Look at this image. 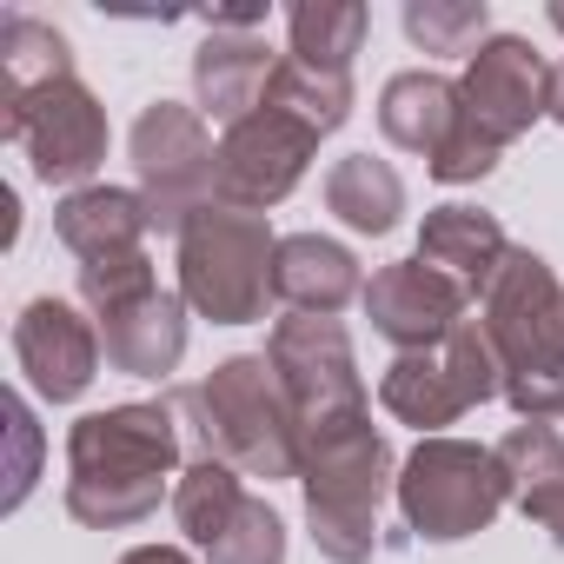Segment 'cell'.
Listing matches in <instances>:
<instances>
[{
  "mask_svg": "<svg viewBox=\"0 0 564 564\" xmlns=\"http://www.w3.org/2000/svg\"><path fill=\"white\" fill-rule=\"evenodd\" d=\"M180 471V425L166 399L87 412L67 432V511L94 531L147 524Z\"/></svg>",
  "mask_w": 564,
  "mask_h": 564,
  "instance_id": "1",
  "label": "cell"
},
{
  "mask_svg": "<svg viewBox=\"0 0 564 564\" xmlns=\"http://www.w3.org/2000/svg\"><path fill=\"white\" fill-rule=\"evenodd\" d=\"M193 432H199V452L246 471V478H300V452H306V432H300V412L279 386L272 359L265 352H239L226 366H213L199 386H186L173 399Z\"/></svg>",
  "mask_w": 564,
  "mask_h": 564,
  "instance_id": "2",
  "label": "cell"
},
{
  "mask_svg": "<svg viewBox=\"0 0 564 564\" xmlns=\"http://www.w3.org/2000/svg\"><path fill=\"white\" fill-rule=\"evenodd\" d=\"M478 326L498 352L511 412L551 425L564 412V286L531 246H511L498 265L491 293L478 300Z\"/></svg>",
  "mask_w": 564,
  "mask_h": 564,
  "instance_id": "3",
  "label": "cell"
},
{
  "mask_svg": "<svg viewBox=\"0 0 564 564\" xmlns=\"http://www.w3.org/2000/svg\"><path fill=\"white\" fill-rule=\"evenodd\" d=\"M300 485H306L313 544L333 564H366L379 551L386 491H399V465H392V445L372 425V412L346 419V425H326V432H306Z\"/></svg>",
  "mask_w": 564,
  "mask_h": 564,
  "instance_id": "4",
  "label": "cell"
},
{
  "mask_svg": "<svg viewBox=\"0 0 564 564\" xmlns=\"http://www.w3.org/2000/svg\"><path fill=\"white\" fill-rule=\"evenodd\" d=\"M272 259L279 239L259 213L206 206L180 232V300L213 326H252L272 300Z\"/></svg>",
  "mask_w": 564,
  "mask_h": 564,
  "instance_id": "5",
  "label": "cell"
},
{
  "mask_svg": "<svg viewBox=\"0 0 564 564\" xmlns=\"http://www.w3.org/2000/svg\"><path fill=\"white\" fill-rule=\"evenodd\" d=\"M505 505H511V485H505L491 445H471V438H419L412 458L399 465V511L432 544H458V538L485 531Z\"/></svg>",
  "mask_w": 564,
  "mask_h": 564,
  "instance_id": "6",
  "label": "cell"
},
{
  "mask_svg": "<svg viewBox=\"0 0 564 564\" xmlns=\"http://www.w3.org/2000/svg\"><path fill=\"white\" fill-rule=\"evenodd\" d=\"M498 392H505V372H498V352L478 319L452 326L425 352H399L379 379V405L399 425H419L425 438H445V425H458L471 405H485Z\"/></svg>",
  "mask_w": 564,
  "mask_h": 564,
  "instance_id": "7",
  "label": "cell"
},
{
  "mask_svg": "<svg viewBox=\"0 0 564 564\" xmlns=\"http://www.w3.org/2000/svg\"><path fill=\"white\" fill-rule=\"evenodd\" d=\"M127 147H133V193L147 206V219L180 239L186 219L213 206V180H219V147L206 133V113L180 107V100H153L133 120Z\"/></svg>",
  "mask_w": 564,
  "mask_h": 564,
  "instance_id": "8",
  "label": "cell"
},
{
  "mask_svg": "<svg viewBox=\"0 0 564 564\" xmlns=\"http://www.w3.org/2000/svg\"><path fill=\"white\" fill-rule=\"evenodd\" d=\"M0 107H8V113H0V133L28 153L41 186H67V193L94 186L113 133H107V107L74 74L54 80V87H34L21 100H0Z\"/></svg>",
  "mask_w": 564,
  "mask_h": 564,
  "instance_id": "9",
  "label": "cell"
},
{
  "mask_svg": "<svg viewBox=\"0 0 564 564\" xmlns=\"http://www.w3.org/2000/svg\"><path fill=\"white\" fill-rule=\"evenodd\" d=\"M265 359L300 412V432L366 419V379H359V359H352V339L339 319H306V313L279 319L265 339Z\"/></svg>",
  "mask_w": 564,
  "mask_h": 564,
  "instance_id": "10",
  "label": "cell"
},
{
  "mask_svg": "<svg viewBox=\"0 0 564 564\" xmlns=\"http://www.w3.org/2000/svg\"><path fill=\"white\" fill-rule=\"evenodd\" d=\"M319 127H306L300 113L259 100V113H246L239 127H226L219 140V180H213V206H232V213H265L279 206L313 166L319 153Z\"/></svg>",
  "mask_w": 564,
  "mask_h": 564,
  "instance_id": "11",
  "label": "cell"
},
{
  "mask_svg": "<svg viewBox=\"0 0 564 564\" xmlns=\"http://www.w3.org/2000/svg\"><path fill=\"white\" fill-rule=\"evenodd\" d=\"M551 94H557V67H551L524 34H491V41L465 61V74H458L465 120H471L485 140H498V147H511L518 133H531V127L551 113Z\"/></svg>",
  "mask_w": 564,
  "mask_h": 564,
  "instance_id": "12",
  "label": "cell"
},
{
  "mask_svg": "<svg viewBox=\"0 0 564 564\" xmlns=\"http://www.w3.org/2000/svg\"><path fill=\"white\" fill-rule=\"evenodd\" d=\"M465 306H471V293L458 286V279H445L438 265H425L419 252L412 259H392V265H379L366 279V319L399 352L438 346L452 326H465Z\"/></svg>",
  "mask_w": 564,
  "mask_h": 564,
  "instance_id": "13",
  "label": "cell"
},
{
  "mask_svg": "<svg viewBox=\"0 0 564 564\" xmlns=\"http://www.w3.org/2000/svg\"><path fill=\"white\" fill-rule=\"evenodd\" d=\"M100 359H107L100 326L80 319L67 300H28L21 306V319H14V366L28 372V386L47 405H74L94 386Z\"/></svg>",
  "mask_w": 564,
  "mask_h": 564,
  "instance_id": "14",
  "label": "cell"
},
{
  "mask_svg": "<svg viewBox=\"0 0 564 564\" xmlns=\"http://www.w3.org/2000/svg\"><path fill=\"white\" fill-rule=\"evenodd\" d=\"M272 300H286L306 319H339L352 300H366V272L339 239L293 232L279 239V259H272Z\"/></svg>",
  "mask_w": 564,
  "mask_h": 564,
  "instance_id": "15",
  "label": "cell"
},
{
  "mask_svg": "<svg viewBox=\"0 0 564 564\" xmlns=\"http://www.w3.org/2000/svg\"><path fill=\"white\" fill-rule=\"evenodd\" d=\"M54 232L80 265H107V259L147 252L153 219H147L133 186H80V193H67L54 206Z\"/></svg>",
  "mask_w": 564,
  "mask_h": 564,
  "instance_id": "16",
  "label": "cell"
},
{
  "mask_svg": "<svg viewBox=\"0 0 564 564\" xmlns=\"http://www.w3.org/2000/svg\"><path fill=\"white\" fill-rule=\"evenodd\" d=\"M419 259L438 265L445 279H458L471 300H485L491 279H498V265L511 259V239H505L498 213H478V206H458V199H452V206H432V213H425V226H419Z\"/></svg>",
  "mask_w": 564,
  "mask_h": 564,
  "instance_id": "17",
  "label": "cell"
},
{
  "mask_svg": "<svg viewBox=\"0 0 564 564\" xmlns=\"http://www.w3.org/2000/svg\"><path fill=\"white\" fill-rule=\"evenodd\" d=\"M272 54L259 34H206V47L193 54V100L206 120L239 127L246 113H259L265 87H272Z\"/></svg>",
  "mask_w": 564,
  "mask_h": 564,
  "instance_id": "18",
  "label": "cell"
},
{
  "mask_svg": "<svg viewBox=\"0 0 564 564\" xmlns=\"http://www.w3.org/2000/svg\"><path fill=\"white\" fill-rule=\"evenodd\" d=\"M107 366L127 379H166L186 359V300L180 293H147L120 313L100 319Z\"/></svg>",
  "mask_w": 564,
  "mask_h": 564,
  "instance_id": "19",
  "label": "cell"
},
{
  "mask_svg": "<svg viewBox=\"0 0 564 564\" xmlns=\"http://www.w3.org/2000/svg\"><path fill=\"white\" fill-rule=\"evenodd\" d=\"M465 100H458V80L432 74V67H412V74H392L386 94H379V133L405 153H438L458 127Z\"/></svg>",
  "mask_w": 564,
  "mask_h": 564,
  "instance_id": "20",
  "label": "cell"
},
{
  "mask_svg": "<svg viewBox=\"0 0 564 564\" xmlns=\"http://www.w3.org/2000/svg\"><path fill=\"white\" fill-rule=\"evenodd\" d=\"M326 213H339L352 232H392L399 226V213H405V180L386 166V160H372V153H346V160H333V173H326Z\"/></svg>",
  "mask_w": 564,
  "mask_h": 564,
  "instance_id": "21",
  "label": "cell"
},
{
  "mask_svg": "<svg viewBox=\"0 0 564 564\" xmlns=\"http://www.w3.org/2000/svg\"><path fill=\"white\" fill-rule=\"evenodd\" d=\"M366 28H372V14L359 0H300V8H286L293 61H306L319 74H352V54L366 47Z\"/></svg>",
  "mask_w": 564,
  "mask_h": 564,
  "instance_id": "22",
  "label": "cell"
},
{
  "mask_svg": "<svg viewBox=\"0 0 564 564\" xmlns=\"http://www.w3.org/2000/svg\"><path fill=\"white\" fill-rule=\"evenodd\" d=\"M67 74H74V47L61 28H47L34 14H0V100H21Z\"/></svg>",
  "mask_w": 564,
  "mask_h": 564,
  "instance_id": "23",
  "label": "cell"
},
{
  "mask_svg": "<svg viewBox=\"0 0 564 564\" xmlns=\"http://www.w3.org/2000/svg\"><path fill=\"white\" fill-rule=\"evenodd\" d=\"M246 471H232V465H219V458H193L180 478H173V518H180V531H186V544H213L226 524H232V511L246 505V485H239Z\"/></svg>",
  "mask_w": 564,
  "mask_h": 564,
  "instance_id": "24",
  "label": "cell"
},
{
  "mask_svg": "<svg viewBox=\"0 0 564 564\" xmlns=\"http://www.w3.org/2000/svg\"><path fill=\"white\" fill-rule=\"evenodd\" d=\"M265 100L286 107V113H300V120L319 127V133H339V127L352 120V74H319V67H306V61L286 54V61L272 67Z\"/></svg>",
  "mask_w": 564,
  "mask_h": 564,
  "instance_id": "25",
  "label": "cell"
},
{
  "mask_svg": "<svg viewBox=\"0 0 564 564\" xmlns=\"http://www.w3.org/2000/svg\"><path fill=\"white\" fill-rule=\"evenodd\" d=\"M405 41L419 54H478L491 41V8L485 0H405Z\"/></svg>",
  "mask_w": 564,
  "mask_h": 564,
  "instance_id": "26",
  "label": "cell"
},
{
  "mask_svg": "<svg viewBox=\"0 0 564 564\" xmlns=\"http://www.w3.org/2000/svg\"><path fill=\"white\" fill-rule=\"evenodd\" d=\"M491 452H498V471H505L511 498H531V491H544V485L564 478V438H557L551 425H538V419L511 425Z\"/></svg>",
  "mask_w": 564,
  "mask_h": 564,
  "instance_id": "27",
  "label": "cell"
},
{
  "mask_svg": "<svg viewBox=\"0 0 564 564\" xmlns=\"http://www.w3.org/2000/svg\"><path fill=\"white\" fill-rule=\"evenodd\" d=\"M206 564H286V524H279V511L246 491L232 524L206 544Z\"/></svg>",
  "mask_w": 564,
  "mask_h": 564,
  "instance_id": "28",
  "label": "cell"
},
{
  "mask_svg": "<svg viewBox=\"0 0 564 564\" xmlns=\"http://www.w3.org/2000/svg\"><path fill=\"white\" fill-rule=\"evenodd\" d=\"M0 432H8V511H21L28 505V491H34V465H41V425H34V412H28V399L21 392H8L0 399Z\"/></svg>",
  "mask_w": 564,
  "mask_h": 564,
  "instance_id": "29",
  "label": "cell"
},
{
  "mask_svg": "<svg viewBox=\"0 0 564 564\" xmlns=\"http://www.w3.org/2000/svg\"><path fill=\"white\" fill-rule=\"evenodd\" d=\"M498 153H505V147H498V140H485V133L458 113L452 140H445L425 166H432V180H438V186H471V180H485V173L498 166Z\"/></svg>",
  "mask_w": 564,
  "mask_h": 564,
  "instance_id": "30",
  "label": "cell"
},
{
  "mask_svg": "<svg viewBox=\"0 0 564 564\" xmlns=\"http://www.w3.org/2000/svg\"><path fill=\"white\" fill-rule=\"evenodd\" d=\"M518 511H524L538 531H551V544L564 551V478L544 485V491H531V498H518Z\"/></svg>",
  "mask_w": 564,
  "mask_h": 564,
  "instance_id": "31",
  "label": "cell"
},
{
  "mask_svg": "<svg viewBox=\"0 0 564 564\" xmlns=\"http://www.w3.org/2000/svg\"><path fill=\"white\" fill-rule=\"evenodd\" d=\"M120 564H193V557H186L180 544H133Z\"/></svg>",
  "mask_w": 564,
  "mask_h": 564,
  "instance_id": "32",
  "label": "cell"
},
{
  "mask_svg": "<svg viewBox=\"0 0 564 564\" xmlns=\"http://www.w3.org/2000/svg\"><path fill=\"white\" fill-rule=\"evenodd\" d=\"M551 28L564 34V0L551 8ZM551 120H564V61H557V94H551Z\"/></svg>",
  "mask_w": 564,
  "mask_h": 564,
  "instance_id": "33",
  "label": "cell"
}]
</instances>
